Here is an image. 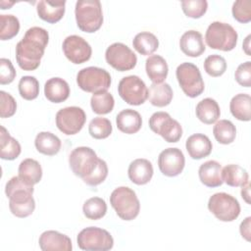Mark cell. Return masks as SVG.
I'll use <instances>...</instances> for the list:
<instances>
[{"label":"cell","instance_id":"1","mask_svg":"<svg viewBox=\"0 0 251 251\" xmlns=\"http://www.w3.org/2000/svg\"><path fill=\"white\" fill-rule=\"evenodd\" d=\"M49 41L48 31L39 26L28 28L16 45V60L24 71H34L44 55Z\"/></svg>","mask_w":251,"mask_h":251},{"label":"cell","instance_id":"2","mask_svg":"<svg viewBox=\"0 0 251 251\" xmlns=\"http://www.w3.org/2000/svg\"><path fill=\"white\" fill-rule=\"evenodd\" d=\"M33 191V185L25 182L19 176L8 180L5 193L9 198V208L14 216L26 218L33 213L35 209V201L32 197Z\"/></svg>","mask_w":251,"mask_h":251},{"label":"cell","instance_id":"3","mask_svg":"<svg viewBox=\"0 0 251 251\" xmlns=\"http://www.w3.org/2000/svg\"><path fill=\"white\" fill-rule=\"evenodd\" d=\"M75 15L77 27L84 32L93 33L103 24V12L98 0H79L75 3Z\"/></svg>","mask_w":251,"mask_h":251},{"label":"cell","instance_id":"4","mask_svg":"<svg viewBox=\"0 0 251 251\" xmlns=\"http://www.w3.org/2000/svg\"><path fill=\"white\" fill-rule=\"evenodd\" d=\"M110 203L116 214L124 221L135 219L140 211V202L136 193L127 186H120L113 190Z\"/></svg>","mask_w":251,"mask_h":251},{"label":"cell","instance_id":"5","mask_svg":"<svg viewBox=\"0 0 251 251\" xmlns=\"http://www.w3.org/2000/svg\"><path fill=\"white\" fill-rule=\"evenodd\" d=\"M237 38L236 30L230 25L223 22H213L205 33V41L210 48L226 52L236 46Z\"/></svg>","mask_w":251,"mask_h":251},{"label":"cell","instance_id":"6","mask_svg":"<svg viewBox=\"0 0 251 251\" xmlns=\"http://www.w3.org/2000/svg\"><path fill=\"white\" fill-rule=\"evenodd\" d=\"M110 74L102 68L87 67L76 75V83L80 89L89 93L107 91L111 85Z\"/></svg>","mask_w":251,"mask_h":251},{"label":"cell","instance_id":"7","mask_svg":"<svg viewBox=\"0 0 251 251\" xmlns=\"http://www.w3.org/2000/svg\"><path fill=\"white\" fill-rule=\"evenodd\" d=\"M176 79L184 94L190 98H195L204 91V81L199 68L189 62L181 63L176 71Z\"/></svg>","mask_w":251,"mask_h":251},{"label":"cell","instance_id":"8","mask_svg":"<svg viewBox=\"0 0 251 251\" xmlns=\"http://www.w3.org/2000/svg\"><path fill=\"white\" fill-rule=\"evenodd\" d=\"M76 242L78 247L85 251H107L114 246V238L111 233L97 226H88L80 230Z\"/></svg>","mask_w":251,"mask_h":251},{"label":"cell","instance_id":"9","mask_svg":"<svg viewBox=\"0 0 251 251\" xmlns=\"http://www.w3.org/2000/svg\"><path fill=\"white\" fill-rule=\"evenodd\" d=\"M208 209L222 222H232L240 214V205L237 199L226 192L213 194L209 198Z\"/></svg>","mask_w":251,"mask_h":251},{"label":"cell","instance_id":"10","mask_svg":"<svg viewBox=\"0 0 251 251\" xmlns=\"http://www.w3.org/2000/svg\"><path fill=\"white\" fill-rule=\"evenodd\" d=\"M149 127L170 143L177 142L182 135L180 124L167 112L154 113L149 119Z\"/></svg>","mask_w":251,"mask_h":251},{"label":"cell","instance_id":"11","mask_svg":"<svg viewBox=\"0 0 251 251\" xmlns=\"http://www.w3.org/2000/svg\"><path fill=\"white\" fill-rule=\"evenodd\" d=\"M118 92L126 103L132 106L141 105L148 99V88L137 75L123 77L119 82Z\"/></svg>","mask_w":251,"mask_h":251},{"label":"cell","instance_id":"12","mask_svg":"<svg viewBox=\"0 0 251 251\" xmlns=\"http://www.w3.org/2000/svg\"><path fill=\"white\" fill-rule=\"evenodd\" d=\"M99 158L95 151L90 147L79 146L75 148L69 156V164L73 173L80 177L84 178L89 176L98 164Z\"/></svg>","mask_w":251,"mask_h":251},{"label":"cell","instance_id":"13","mask_svg":"<svg viewBox=\"0 0 251 251\" xmlns=\"http://www.w3.org/2000/svg\"><path fill=\"white\" fill-rule=\"evenodd\" d=\"M106 62L119 72H126L133 69L137 63L134 52L122 42L111 44L105 52Z\"/></svg>","mask_w":251,"mask_h":251},{"label":"cell","instance_id":"14","mask_svg":"<svg viewBox=\"0 0 251 251\" xmlns=\"http://www.w3.org/2000/svg\"><path fill=\"white\" fill-rule=\"evenodd\" d=\"M85 121L84 111L76 106L63 108L56 114V126L66 135H74L80 131Z\"/></svg>","mask_w":251,"mask_h":251},{"label":"cell","instance_id":"15","mask_svg":"<svg viewBox=\"0 0 251 251\" xmlns=\"http://www.w3.org/2000/svg\"><path fill=\"white\" fill-rule=\"evenodd\" d=\"M63 52L67 59L74 64L79 65L88 61L92 55L89 43L78 35H69L63 41Z\"/></svg>","mask_w":251,"mask_h":251},{"label":"cell","instance_id":"16","mask_svg":"<svg viewBox=\"0 0 251 251\" xmlns=\"http://www.w3.org/2000/svg\"><path fill=\"white\" fill-rule=\"evenodd\" d=\"M185 158L182 151L178 148H167L163 150L158 157V167L161 173L166 176H176L183 171Z\"/></svg>","mask_w":251,"mask_h":251},{"label":"cell","instance_id":"17","mask_svg":"<svg viewBox=\"0 0 251 251\" xmlns=\"http://www.w3.org/2000/svg\"><path fill=\"white\" fill-rule=\"evenodd\" d=\"M39 247L43 251H71L73 249L71 238L56 230H46L38 239Z\"/></svg>","mask_w":251,"mask_h":251},{"label":"cell","instance_id":"18","mask_svg":"<svg viewBox=\"0 0 251 251\" xmlns=\"http://www.w3.org/2000/svg\"><path fill=\"white\" fill-rule=\"evenodd\" d=\"M179 47L183 54L193 58L202 55L206 49L202 34L194 29L187 30L180 36Z\"/></svg>","mask_w":251,"mask_h":251},{"label":"cell","instance_id":"19","mask_svg":"<svg viewBox=\"0 0 251 251\" xmlns=\"http://www.w3.org/2000/svg\"><path fill=\"white\" fill-rule=\"evenodd\" d=\"M152 163L143 158L133 160L127 169L128 178L137 185H144L148 183L153 176Z\"/></svg>","mask_w":251,"mask_h":251},{"label":"cell","instance_id":"20","mask_svg":"<svg viewBox=\"0 0 251 251\" xmlns=\"http://www.w3.org/2000/svg\"><path fill=\"white\" fill-rule=\"evenodd\" d=\"M185 147L192 159L200 160L211 154L213 144L207 135L203 133H194L186 139Z\"/></svg>","mask_w":251,"mask_h":251},{"label":"cell","instance_id":"21","mask_svg":"<svg viewBox=\"0 0 251 251\" xmlns=\"http://www.w3.org/2000/svg\"><path fill=\"white\" fill-rule=\"evenodd\" d=\"M65 6L66 1H47V0H41L37 3L36 11L38 17L49 23V24H55L59 22L65 14Z\"/></svg>","mask_w":251,"mask_h":251},{"label":"cell","instance_id":"22","mask_svg":"<svg viewBox=\"0 0 251 251\" xmlns=\"http://www.w3.org/2000/svg\"><path fill=\"white\" fill-rule=\"evenodd\" d=\"M222 166L215 160L203 163L198 170L200 181L207 187H218L224 183L222 177Z\"/></svg>","mask_w":251,"mask_h":251},{"label":"cell","instance_id":"23","mask_svg":"<svg viewBox=\"0 0 251 251\" xmlns=\"http://www.w3.org/2000/svg\"><path fill=\"white\" fill-rule=\"evenodd\" d=\"M44 95L52 103H62L70 96L69 83L61 77H51L44 84Z\"/></svg>","mask_w":251,"mask_h":251},{"label":"cell","instance_id":"24","mask_svg":"<svg viewBox=\"0 0 251 251\" xmlns=\"http://www.w3.org/2000/svg\"><path fill=\"white\" fill-rule=\"evenodd\" d=\"M116 124L119 130L126 134H133L139 131L142 126L140 114L132 109L122 110L116 118Z\"/></svg>","mask_w":251,"mask_h":251},{"label":"cell","instance_id":"25","mask_svg":"<svg viewBox=\"0 0 251 251\" xmlns=\"http://www.w3.org/2000/svg\"><path fill=\"white\" fill-rule=\"evenodd\" d=\"M145 70L153 83H162L167 78L169 67L162 56L150 55L145 61Z\"/></svg>","mask_w":251,"mask_h":251},{"label":"cell","instance_id":"26","mask_svg":"<svg viewBox=\"0 0 251 251\" xmlns=\"http://www.w3.org/2000/svg\"><path fill=\"white\" fill-rule=\"evenodd\" d=\"M195 113L198 120L206 125L215 124L221 116V110L218 102L209 97L198 102Z\"/></svg>","mask_w":251,"mask_h":251},{"label":"cell","instance_id":"27","mask_svg":"<svg viewBox=\"0 0 251 251\" xmlns=\"http://www.w3.org/2000/svg\"><path fill=\"white\" fill-rule=\"evenodd\" d=\"M34 145L36 150L46 156L56 155L62 146L60 138L50 131H41L39 132L35 139Z\"/></svg>","mask_w":251,"mask_h":251},{"label":"cell","instance_id":"28","mask_svg":"<svg viewBox=\"0 0 251 251\" xmlns=\"http://www.w3.org/2000/svg\"><path fill=\"white\" fill-rule=\"evenodd\" d=\"M22 152L19 141L12 137L9 131L3 126H0V157L3 160H15Z\"/></svg>","mask_w":251,"mask_h":251},{"label":"cell","instance_id":"29","mask_svg":"<svg viewBox=\"0 0 251 251\" xmlns=\"http://www.w3.org/2000/svg\"><path fill=\"white\" fill-rule=\"evenodd\" d=\"M231 115L242 122L251 120V97L246 93H238L233 96L229 102Z\"/></svg>","mask_w":251,"mask_h":251},{"label":"cell","instance_id":"30","mask_svg":"<svg viewBox=\"0 0 251 251\" xmlns=\"http://www.w3.org/2000/svg\"><path fill=\"white\" fill-rule=\"evenodd\" d=\"M18 173L19 176L29 185L38 183L42 177V168L40 164L31 158H26L21 162Z\"/></svg>","mask_w":251,"mask_h":251},{"label":"cell","instance_id":"31","mask_svg":"<svg viewBox=\"0 0 251 251\" xmlns=\"http://www.w3.org/2000/svg\"><path fill=\"white\" fill-rule=\"evenodd\" d=\"M173 89L169 83H152L148 90L149 102L156 107L168 106L173 100Z\"/></svg>","mask_w":251,"mask_h":251},{"label":"cell","instance_id":"32","mask_svg":"<svg viewBox=\"0 0 251 251\" xmlns=\"http://www.w3.org/2000/svg\"><path fill=\"white\" fill-rule=\"evenodd\" d=\"M224 182L232 187H239L249 181V175L245 169L239 165L229 164L222 169Z\"/></svg>","mask_w":251,"mask_h":251},{"label":"cell","instance_id":"33","mask_svg":"<svg viewBox=\"0 0 251 251\" xmlns=\"http://www.w3.org/2000/svg\"><path fill=\"white\" fill-rule=\"evenodd\" d=\"M133 48L141 55H152L159 47V40L155 34L149 31L137 33L132 40Z\"/></svg>","mask_w":251,"mask_h":251},{"label":"cell","instance_id":"34","mask_svg":"<svg viewBox=\"0 0 251 251\" xmlns=\"http://www.w3.org/2000/svg\"><path fill=\"white\" fill-rule=\"evenodd\" d=\"M213 134L216 140L221 144H230L236 137V127L228 120H220L216 122L213 127Z\"/></svg>","mask_w":251,"mask_h":251},{"label":"cell","instance_id":"35","mask_svg":"<svg viewBox=\"0 0 251 251\" xmlns=\"http://www.w3.org/2000/svg\"><path fill=\"white\" fill-rule=\"evenodd\" d=\"M91 109L95 114L106 115L113 111L115 100L113 95L108 91H102L95 93L90 99Z\"/></svg>","mask_w":251,"mask_h":251},{"label":"cell","instance_id":"36","mask_svg":"<svg viewBox=\"0 0 251 251\" xmlns=\"http://www.w3.org/2000/svg\"><path fill=\"white\" fill-rule=\"evenodd\" d=\"M82 212L89 220H100L107 213V204L101 197H91L84 202Z\"/></svg>","mask_w":251,"mask_h":251},{"label":"cell","instance_id":"37","mask_svg":"<svg viewBox=\"0 0 251 251\" xmlns=\"http://www.w3.org/2000/svg\"><path fill=\"white\" fill-rule=\"evenodd\" d=\"M20 30L19 19L14 15H0V39L9 40Z\"/></svg>","mask_w":251,"mask_h":251},{"label":"cell","instance_id":"38","mask_svg":"<svg viewBox=\"0 0 251 251\" xmlns=\"http://www.w3.org/2000/svg\"><path fill=\"white\" fill-rule=\"evenodd\" d=\"M113 130L111 122L107 118L96 117L90 121L88 126L89 134L95 139L107 138Z\"/></svg>","mask_w":251,"mask_h":251},{"label":"cell","instance_id":"39","mask_svg":"<svg viewBox=\"0 0 251 251\" xmlns=\"http://www.w3.org/2000/svg\"><path fill=\"white\" fill-rule=\"evenodd\" d=\"M19 93L25 100H33L39 94V82L36 77L24 75L19 81Z\"/></svg>","mask_w":251,"mask_h":251},{"label":"cell","instance_id":"40","mask_svg":"<svg viewBox=\"0 0 251 251\" xmlns=\"http://www.w3.org/2000/svg\"><path fill=\"white\" fill-rule=\"evenodd\" d=\"M204 70L213 77L221 76L226 71V61L221 55H210L204 61Z\"/></svg>","mask_w":251,"mask_h":251},{"label":"cell","instance_id":"41","mask_svg":"<svg viewBox=\"0 0 251 251\" xmlns=\"http://www.w3.org/2000/svg\"><path fill=\"white\" fill-rule=\"evenodd\" d=\"M181 9L185 16L199 19L207 12L208 2L206 0H184L181 1Z\"/></svg>","mask_w":251,"mask_h":251},{"label":"cell","instance_id":"42","mask_svg":"<svg viewBox=\"0 0 251 251\" xmlns=\"http://www.w3.org/2000/svg\"><path fill=\"white\" fill-rule=\"evenodd\" d=\"M233 18L241 23L247 24L251 21V1L250 0H237L233 3L231 8Z\"/></svg>","mask_w":251,"mask_h":251},{"label":"cell","instance_id":"43","mask_svg":"<svg viewBox=\"0 0 251 251\" xmlns=\"http://www.w3.org/2000/svg\"><path fill=\"white\" fill-rule=\"evenodd\" d=\"M108 176V166L107 163L99 158L98 164L96 166V168L94 169V171L87 176L86 177L82 178L83 182L86 183L87 185L90 186H97L100 183H102L106 177Z\"/></svg>","mask_w":251,"mask_h":251},{"label":"cell","instance_id":"44","mask_svg":"<svg viewBox=\"0 0 251 251\" xmlns=\"http://www.w3.org/2000/svg\"><path fill=\"white\" fill-rule=\"evenodd\" d=\"M0 117L3 119L12 117L17 111L16 100L10 93L5 92L4 90L0 91Z\"/></svg>","mask_w":251,"mask_h":251},{"label":"cell","instance_id":"45","mask_svg":"<svg viewBox=\"0 0 251 251\" xmlns=\"http://www.w3.org/2000/svg\"><path fill=\"white\" fill-rule=\"evenodd\" d=\"M17 75L16 70L9 59H0V83L2 85L9 84L14 81Z\"/></svg>","mask_w":251,"mask_h":251},{"label":"cell","instance_id":"46","mask_svg":"<svg viewBox=\"0 0 251 251\" xmlns=\"http://www.w3.org/2000/svg\"><path fill=\"white\" fill-rule=\"evenodd\" d=\"M235 80L238 84L244 87L251 86V62L246 61L245 63L240 64L235 73H234Z\"/></svg>","mask_w":251,"mask_h":251},{"label":"cell","instance_id":"47","mask_svg":"<svg viewBox=\"0 0 251 251\" xmlns=\"http://www.w3.org/2000/svg\"><path fill=\"white\" fill-rule=\"evenodd\" d=\"M250 226H251V217H247L245 220H243L239 226V231L241 236L247 241H250V237H251Z\"/></svg>","mask_w":251,"mask_h":251},{"label":"cell","instance_id":"48","mask_svg":"<svg viewBox=\"0 0 251 251\" xmlns=\"http://www.w3.org/2000/svg\"><path fill=\"white\" fill-rule=\"evenodd\" d=\"M250 185L249 181L241 186V197L247 204H250Z\"/></svg>","mask_w":251,"mask_h":251},{"label":"cell","instance_id":"49","mask_svg":"<svg viewBox=\"0 0 251 251\" xmlns=\"http://www.w3.org/2000/svg\"><path fill=\"white\" fill-rule=\"evenodd\" d=\"M250 38H251V35L249 34L246 38H245V40H244V42H243V50L245 51V53L248 55V56H250Z\"/></svg>","mask_w":251,"mask_h":251}]
</instances>
